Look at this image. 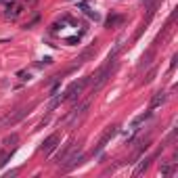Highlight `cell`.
<instances>
[{"mask_svg": "<svg viewBox=\"0 0 178 178\" xmlns=\"http://www.w3.org/2000/svg\"><path fill=\"white\" fill-rule=\"evenodd\" d=\"M161 174H166V176L172 174V168H170V166H161Z\"/></svg>", "mask_w": 178, "mask_h": 178, "instance_id": "cell-22", "label": "cell"}, {"mask_svg": "<svg viewBox=\"0 0 178 178\" xmlns=\"http://www.w3.org/2000/svg\"><path fill=\"white\" fill-rule=\"evenodd\" d=\"M117 132H120V126H117V124H113V126H107V128H105V132L101 134V138H98L96 147L92 149V157H94V155H98V153H101V151H103V149H105V147L111 142V138H113Z\"/></svg>", "mask_w": 178, "mask_h": 178, "instance_id": "cell-3", "label": "cell"}, {"mask_svg": "<svg viewBox=\"0 0 178 178\" xmlns=\"http://www.w3.org/2000/svg\"><path fill=\"white\" fill-rule=\"evenodd\" d=\"M153 78H155V69H151L147 76H145V80H142V84H149V82H153Z\"/></svg>", "mask_w": 178, "mask_h": 178, "instance_id": "cell-19", "label": "cell"}, {"mask_svg": "<svg viewBox=\"0 0 178 178\" xmlns=\"http://www.w3.org/2000/svg\"><path fill=\"white\" fill-rule=\"evenodd\" d=\"M73 147H76V142H73V140H67V142H65V145H63V147L57 151V161L61 164V161H63V159H65L69 153H71V149H73Z\"/></svg>", "mask_w": 178, "mask_h": 178, "instance_id": "cell-11", "label": "cell"}, {"mask_svg": "<svg viewBox=\"0 0 178 178\" xmlns=\"http://www.w3.org/2000/svg\"><path fill=\"white\" fill-rule=\"evenodd\" d=\"M67 42L69 44H76V42H80V36H71V38H67Z\"/></svg>", "mask_w": 178, "mask_h": 178, "instance_id": "cell-23", "label": "cell"}, {"mask_svg": "<svg viewBox=\"0 0 178 178\" xmlns=\"http://www.w3.org/2000/svg\"><path fill=\"white\" fill-rule=\"evenodd\" d=\"M122 23H124V17H122V15H111V17L105 21V27H107V30H111V27L122 25Z\"/></svg>", "mask_w": 178, "mask_h": 178, "instance_id": "cell-13", "label": "cell"}, {"mask_svg": "<svg viewBox=\"0 0 178 178\" xmlns=\"http://www.w3.org/2000/svg\"><path fill=\"white\" fill-rule=\"evenodd\" d=\"M176 61H178V55H174V57H172V61H170V67H172V69L176 67Z\"/></svg>", "mask_w": 178, "mask_h": 178, "instance_id": "cell-24", "label": "cell"}, {"mask_svg": "<svg viewBox=\"0 0 178 178\" xmlns=\"http://www.w3.org/2000/svg\"><path fill=\"white\" fill-rule=\"evenodd\" d=\"M166 98H168V94H166L164 90H157V92L153 94L151 103H149V109H151V111H153V109H157L159 105H164V103H166Z\"/></svg>", "mask_w": 178, "mask_h": 178, "instance_id": "cell-10", "label": "cell"}, {"mask_svg": "<svg viewBox=\"0 0 178 178\" xmlns=\"http://www.w3.org/2000/svg\"><path fill=\"white\" fill-rule=\"evenodd\" d=\"M153 57H155V48H149V50L142 55V59H140V63H138V69L142 71L145 67H149V65L153 63Z\"/></svg>", "mask_w": 178, "mask_h": 178, "instance_id": "cell-12", "label": "cell"}, {"mask_svg": "<svg viewBox=\"0 0 178 178\" xmlns=\"http://www.w3.org/2000/svg\"><path fill=\"white\" fill-rule=\"evenodd\" d=\"M23 13V4L21 2H17V0H11L8 4H6V19H17L19 15Z\"/></svg>", "mask_w": 178, "mask_h": 178, "instance_id": "cell-9", "label": "cell"}, {"mask_svg": "<svg viewBox=\"0 0 178 178\" xmlns=\"http://www.w3.org/2000/svg\"><path fill=\"white\" fill-rule=\"evenodd\" d=\"M30 109H32V107H30ZM30 109H27V107H23V109H17L15 113H8V115L0 117V126H15L17 122H21V120L30 113Z\"/></svg>", "mask_w": 178, "mask_h": 178, "instance_id": "cell-5", "label": "cell"}, {"mask_svg": "<svg viewBox=\"0 0 178 178\" xmlns=\"http://www.w3.org/2000/svg\"><path fill=\"white\" fill-rule=\"evenodd\" d=\"M88 107H90V101H86L80 109H73V113H69V115L65 117V120H67V124H69V126H76V122H78L80 117H84V115H86Z\"/></svg>", "mask_w": 178, "mask_h": 178, "instance_id": "cell-8", "label": "cell"}, {"mask_svg": "<svg viewBox=\"0 0 178 178\" xmlns=\"http://www.w3.org/2000/svg\"><path fill=\"white\" fill-rule=\"evenodd\" d=\"M50 63H52V59H50V57H44L42 63H38V67H44V65H50Z\"/></svg>", "mask_w": 178, "mask_h": 178, "instance_id": "cell-21", "label": "cell"}, {"mask_svg": "<svg viewBox=\"0 0 178 178\" xmlns=\"http://www.w3.org/2000/svg\"><path fill=\"white\" fill-rule=\"evenodd\" d=\"M96 50H98V44H96V42H94V44H90L88 48H84V50H82V52L78 55V59H76V63H73V67H71V69L80 67L82 63H86V61H88L92 55H96Z\"/></svg>", "mask_w": 178, "mask_h": 178, "instance_id": "cell-6", "label": "cell"}, {"mask_svg": "<svg viewBox=\"0 0 178 178\" xmlns=\"http://www.w3.org/2000/svg\"><path fill=\"white\" fill-rule=\"evenodd\" d=\"M59 142H61V136H59V134H57V132H55V134H50V136L46 138L44 142H42V147H40V151H42L44 155H50V153H52V151L57 149V145H59Z\"/></svg>", "mask_w": 178, "mask_h": 178, "instance_id": "cell-7", "label": "cell"}, {"mask_svg": "<svg viewBox=\"0 0 178 178\" xmlns=\"http://www.w3.org/2000/svg\"><path fill=\"white\" fill-rule=\"evenodd\" d=\"M84 161V153H82V145H78V147H73L71 149V153L61 161L63 164V172H71L76 166H80Z\"/></svg>", "mask_w": 178, "mask_h": 178, "instance_id": "cell-2", "label": "cell"}, {"mask_svg": "<svg viewBox=\"0 0 178 178\" xmlns=\"http://www.w3.org/2000/svg\"><path fill=\"white\" fill-rule=\"evenodd\" d=\"M17 140H19V134L13 132V134H8V136L2 140V145H4V147H11V145H17Z\"/></svg>", "mask_w": 178, "mask_h": 178, "instance_id": "cell-17", "label": "cell"}, {"mask_svg": "<svg viewBox=\"0 0 178 178\" xmlns=\"http://www.w3.org/2000/svg\"><path fill=\"white\" fill-rule=\"evenodd\" d=\"M120 48H122V42H117L115 48H113V52H109V57H107V61H105V65L103 67H98L96 69V73H92L90 76V82H92V90H98L103 88L105 84H107V80L111 78V71L115 69V65H117V52H120Z\"/></svg>", "mask_w": 178, "mask_h": 178, "instance_id": "cell-1", "label": "cell"}, {"mask_svg": "<svg viewBox=\"0 0 178 178\" xmlns=\"http://www.w3.org/2000/svg\"><path fill=\"white\" fill-rule=\"evenodd\" d=\"M86 15H88L90 19H94V21H96V19H101V17H98V13H94V11H90V8H86Z\"/></svg>", "mask_w": 178, "mask_h": 178, "instance_id": "cell-20", "label": "cell"}, {"mask_svg": "<svg viewBox=\"0 0 178 178\" xmlns=\"http://www.w3.org/2000/svg\"><path fill=\"white\" fill-rule=\"evenodd\" d=\"M17 78H19L21 82H27L32 76H30V71H19V73H17Z\"/></svg>", "mask_w": 178, "mask_h": 178, "instance_id": "cell-18", "label": "cell"}, {"mask_svg": "<svg viewBox=\"0 0 178 178\" xmlns=\"http://www.w3.org/2000/svg\"><path fill=\"white\" fill-rule=\"evenodd\" d=\"M153 159H155V155H151V157H145V159H142V161H140V164L136 166V170H134V176L142 174V172H145V170H147V168L151 166V161H153Z\"/></svg>", "mask_w": 178, "mask_h": 178, "instance_id": "cell-14", "label": "cell"}, {"mask_svg": "<svg viewBox=\"0 0 178 178\" xmlns=\"http://www.w3.org/2000/svg\"><path fill=\"white\" fill-rule=\"evenodd\" d=\"M13 153H15V151H0V168H4V166L11 161Z\"/></svg>", "mask_w": 178, "mask_h": 178, "instance_id": "cell-16", "label": "cell"}, {"mask_svg": "<svg viewBox=\"0 0 178 178\" xmlns=\"http://www.w3.org/2000/svg\"><path fill=\"white\" fill-rule=\"evenodd\" d=\"M151 113H153V111L149 109V111H145V113H140V115H136V117H134V120H132V130H138V126H140V124H142L145 120H149V117H151Z\"/></svg>", "mask_w": 178, "mask_h": 178, "instance_id": "cell-15", "label": "cell"}, {"mask_svg": "<svg viewBox=\"0 0 178 178\" xmlns=\"http://www.w3.org/2000/svg\"><path fill=\"white\" fill-rule=\"evenodd\" d=\"M88 84H90V76H88V78H82L80 82H73L69 88L65 90V94L61 96V101L65 103V101H69V98H76V96H80V94H82V90L86 88Z\"/></svg>", "mask_w": 178, "mask_h": 178, "instance_id": "cell-4", "label": "cell"}]
</instances>
